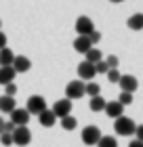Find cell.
<instances>
[{
  "label": "cell",
  "instance_id": "1",
  "mask_svg": "<svg viewBox=\"0 0 143 147\" xmlns=\"http://www.w3.org/2000/svg\"><path fill=\"white\" fill-rule=\"evenodd\" d=\"M114 130H116V135H120V137H131V135H135V130H137V124L128 116H120V118H116V122H114Z\"/></svg>",
  "mask_w": 143,
  "mask_h": 147
},
{
  "label": "cell",
  "instance_id": "2",
  "mask_svg": "<svg viewBox=\"0 0 143 147\" xmlns=\"http://www.w3.org/2000/svg\"><path fill=\"white\" fill-rule=\"evenodd\" d=\"M84 86H86V82H82V80H72V82H67V86H65V99H70V101L82 99L86 95Z\"/></svg>",
  "mask_w": 143,
  "mask_h": 147
},
{
  "label": "cell",
  "instance_id": "3",
  "mask_svg": "<svg viewBox=\"0 0 143 147\" xmlns=\"http://www.w3.org/2000/svg\"><path fill=\"white\" fill-rule=\"evenodd\" d=\"M32 143V132L28 126H17L13 130V145H19V147H25Z\"/></svg>",
  "mask_w": 143,
  "mask_h": 147
},
{
  "label": "cell",
  "instance_id": "4",
  "mask_svg": "<svg viewBox=\"0 0 143 147\" xmlns=\"http://www.w3.org/2000/svg\"><path fill=\"white\" fill-rule=\"evenodd\" d=\"M25 109H28L32 116H38V113H42L44 109H49V107H46L44 97H40V95H32V97L28 99V105H25Z\"/></svg>",
  "mask_w": 143,
  "mask_h": 147
},
{
  "label": "cell",
  "instance_id": "5",
  "mask_svg": "<svg viewBox=\"0 0 143 147\" xmlns=\"http://www.w3.org/2000/svg\"><path fill=\"white\" fill-rule=\"evenodd\" d=\"M97 76V69H95V63H88L86 59L78 65V78L82 82H93V78Z\"/></svg>",
  "mask_w": 143,
  "mask_h": 147
},
{
  "label": "cell",
  "instance_id": "6",
  "mask_svg": "<svg viewBox=\"0 0 143 147\" xmlns=\"http://www.w3.org/2000/svg\"><path fill=\"white\" fill-rule=\"evenodd\" d=\"M76 32H78V36H91L93 32H95V23H93V19L91 17H78V21H76Z\"/></svg>",
  "mask_w": 143,
  "mask_h": 147
},
{
  "label": "cell",
  "instance_id": "7",
  "mask_svg": "<svg viewBox=\"0 0 143 147\" xmlns=\"http://www.w3.org/2000/svg\"><path fill=\"white\" fill-rule=\"evenodd\" d=\"M101 137L103 135H101V130L97 126H86V128H82V143L84 145H97Z\"/></svg>",
  "mask_w": 143,
  "mask_h": 147
},
{
  "label": "cell",
  "instance_id": "8",
  "mask_svg": "<svg viewBox=\"0 0 143 147\" xmlns=\"http://www.w3.org/2000/svg\"><path fill=\"white\" fill-rule=\"evenodd\" d=\"M51 109L55 111V116L61 120V118H65V116L72 113V101L70 99H59V101H55V105H53Z\"/></svg>",
  "mask_w": 143,
  "mask_h": 147
},
{
  "label": "cell",
  "instance_id": "9",
  "mask_svg": "<svg viewBox=\"0 0 143 147\" xmlns=\"http://www.w3.org/2000/svg\"><path fill=\"white\" fill-rule=\"evenodd\" d=\"M30 116L32 113L28 111V109H15L11 113V122L15 124V126H28V122H30Z\"/></svg>",
  "mask_w": 143,
  "mask_h": 147
},
{
  "label": "cell",
  "instance_id": "10",
  "mask_svg": "<svg viewBox=\"0 0 143 147\" xmlns=\"http://www.w3.org/2000/svg\"><path fill=\"white\" fill-rule=\"evenodd\" d=\"M118 84H120V88L124 90V92H133V95H135V90L139 88V82H137V78H135V76H128V74L120 78V82H118Z\"/></svg>",
  "mask_w": 143,
  "mask_h": 147
},
{
  "label": "cell",
  "instance_id": "11",
  "mask_svg": "<svg viewBox=\"0 0 143 147\" xmlns=\"http://www.w3.org/2000/svg\"><path fill=\"white\" fill-rule=\"evenodd\" d=\"M124 105H122L120 101H107V105H105V113L110 116L112 120H116V118H120V116H124Z\"/></svg>",
  "mask_w": 143,
  "mask_h": 147
},
{
  "label": "cell",
  "instance_id": "12",
  "mask_svg": "<svg viewBox=\"0 0 143 147\" xmlns=\"http://www.w3.org/2000/svg\"><path fill=\"white\" fill-rule=\"evenodd\" d=\"M17 109V103H15V97H9V95H2L0 97V111L2 113H11Z\"/></svg>",
  "mask_w": 143,
  "mask_h": 147
},
{
  "label": "cell",
  "instance_id": "13",
  "mask_svg": "<svg viewBox=\"0 0 143 147\" xmlns=\"http://www.w3.org/2000/svg\"><path fill=\"white\" fill-rule=\"evenodd\" d=\"M74 49H76V53H82V55H86V53L93 49V42L88 40V36H78L76 40H74Z\"/></svg>",
  "mask_w": 143,
  "mask_h": 147
},
{
  "label": "cell",
  "instance_id": "14",
  "mask_svg": "<svg viewBox=\"0 0 143 147\" xmlns=\"http://www.w3.org/2000/svg\"><path fill=\"white\" fill-rule=\"evenodd\" d=\"M55 120H57V116H55V111H53V109H44L42 113H38V122L42 124L44 128L55 126Z\"/></svg>",
  "mask_w": 143,
  "mask_h": 147
},
{
  "label": "cell",
  "instance_id": "15",
  "mask_svg": "<svg viewBox=\"0 0 143 147\" xmlns=\"http://www.w3.org/2000/svg\"><path fill=\"white\" fill-rule=\"evenodd\" d=\"M17 76V71L13 69V65H4V67H0V84L6 86V84H11L13 80H15Z\"/></svg>",
  "mask_w": 143,
  "mask_h": 147
},
{
  "label": "cell",
  "instance_id": "16",
  "mask_svg": "<svg viewBox=\"0 0 143 147\" xmlns=\"http://www.w3.org/2000/svg\"><path fill=\"white\" fill-rule=\"evenodd\" d=\"M30 67H32V61L28 57H15V61H13V69H15L17 74H25V71H30Z\"/></svg>",
  "mask_w": 143,
  "mask_h": 147
},
{
  "label": "cell",
  "instance_id": "17",
  "mask_svg": "<svg viewBox=\"0 0 143 147\" xmlns=\"http://www.w3.org/2000/svg\"><path fill=\"white\" fill-rule=\"evenodd\" d=\"M126 25H128V30H133V32H141L143 30V13H135V15H131L128 21H126Z\"/></svg>",
  "mask_w": 143,
  "mask_h": 147
},
{
  "label": "cell",
  "instance_id": "18",
  "mask_svg": "<svg viewBox=\"0 0 143 147\" xmlns=\"http://www.w3.org/2000/svg\"><path fill=\"white\" fill-rule=\"evenodd\" d=\"M105 105H107V101H105L101 95L91 97V101H88V107H91V111H105Z\"/></svg>",
  "mask_w": 143,
  "mask_h": 147
},
{
  "label": "cell",
  "instance_id": "19",
  "mask_svg": "<svg viewBox=\"0 0 143 147\" xmlns=\"http://www.w3.org/2000/svg\"><path fill=\"white\" fill-rule=\"evenodd\" d=\"M15 57L17 55H13V51L9 49V46H4V49L0 51V67H4V65H13Z\"/></svg>",
  "mask_w": 143,
  "mask_h": 147
},
{
  "label": "cell",
  "instance_id": "20",
  "mask_svg": "<svg viewBox=\"0 0 143 147\" xmlns=\"http://www.w3.org/2000/svg\"><path fill=\"white\" fill-rule=\"evenodd\" d=\"M76 126H78V120L74 118L72 113L65 116V118H61V128H63V130H74Z\"/></svg>",
  "mask_w": 143,
  "mask_h": 147
},
{
  "label": "cell",
  "instance_id": "21",
  "mask_svg": "<svg viewBox=\"0 0 143 147\" xmlns=\"http://www.w3.org/2000/svg\"><path fill=\"white\" fill-rule=\"evenodd\" d=\"M84 92H86L88 97H97V95H101V84H97V82H86Z\"/></svg>",
  "mask_w": 143,
  "mask_h": 147
},
{
  "label": "cell",
  "instance_id": "22",
  "mask_svg": "<svg viewBox=\"0 0 143 147\" xmlns=\"http://www.w3.org/2000/svg\"><path fill=\"white\" fill-rule=\"evenodd\" d=\"M101 59H103V55H101V51H99V49H95V46L86 53V61H88V63H99Z\"/></svg>",
  "mask_w": 143,
  "mask_h": 147
},
{
  "label": "cell",
  "instance_id": "23",
  "mask_svg": "<svg viewBox=\"0 0 143 147\" xmlns=\"http://www.w3.org/2000/svg\"><path fill=\"white\" fill-rule=\"evenodd\" d=\"M97 147H118V141H116V137H101L99 139V143H97Z\"/></svg>",
  "mask_w": 143,
  "mask_h": 147
},
{
  "label": "cell",
  "instance_id": "24",
  "mask_svg": "<svg viewBox=\"0 0 143 147\" xmlns=\"http://www.w3.org/2000/svg\"><path fill=\"white\" fill-rule=\"evenodd\" d=\"M118 101L124 105V107H126V105H131V103H133V92H124V90H122L120 97H118Z\"/></svg>",
  "mask_w": 143,
  "mask_h": 147
},
{
  "label": "cell",
  "instance_id": "25",
  "mask_svg": "<svg viewBox=\"0 0 143 147\" xmlns=\"http://www.w3.org/2000/svg\"><path fill=\"white\" fill-rule=\"evenodd\" d=\"M120 78H122V74H120L118 69H110V71H107V80H110L112 84H118Z\"/></svg>",
  "mask_w": 143,
  "mask_h": 147
},
{
  "label": "cell",
  "instance_id": "26",
  "mask_svg": "<svg viewBox=\"0 0 143 147\" xmlns=\"http://www.w3.org/2000/svg\"><path fill=\"white\" fill-rule=\"evenodd\" d=\"M105 63H107V67H110V69H118L120 59L116 57V55H110V57H105Z\"/></svg>",
  "mask_w": 143,
  "mask_h": 147
},
{
  "label": "cell",
  "instance_id": "27",
  "mask_svg": "<svg viewBox=\"0 0 143 147\" xmlns=\"http://www.w3.org/2000/svg\"><path fill=\"white\" fill-rule=\"evenodd\" d=\"M0 143H2L4 147L13 145V132H2V135H0Z\"/></svg>",
  "mask_w": 143,
  "mask_h": 147
},
{
  "label": "cell",
  "instance_id": "28",
  "mask_svg": "<svg viewBox=\"0 0 143 147\" xmlns=\"http://www.w3.org/2000/svg\"><path fill=\"white\" fill-rule=\"evenodd\" d=\"M95 69H97V74H103V76L110 71V67H107V63H105V59H101L99 63H95Z\"/></svg>",
  "mask_w": 143,
  "mask_h": 147
},
{
  "label": "cell",
  "instance_id": "29",
  "mask_svg": "<svg viewBox=\"0 0 143 147\" xmlns=\"http://www.w3.org/2000/svg\"><path fill=\"white\" fill-rule=\"evenodd\" d=\"M15 92H17V86H15V82H11V84H6V86H4V95L15 97Z\"/></svg>",
  "mask_w": 143,
  "mask_h": 147
},
{
  "label": "cell",
  "instance_id": "30",
  "mask_svg": "<svg viewBox=\"0 0 143 147\" xmlns=\"http://www.w3.org/2000/svg\"><path fill=\"white\" fill-rule=\"evenodd\" d=\"M88 40H91V42H93V44H99V42H101V34H99V32H97V30H95V32H93V34H91V36H88Z\"/></svg>",
  "mask_w": 143,
  "mask_h": 147
},
{
  "label": "cell",
  "instance_id": "31",
  "mask_svg": "<svg viewBox=\"0 0 143 147\" xmlns=\"http://www.w3.org/2000/svg\"><path fill=\"white\" fill-rule=\"evenodd\" d=\"M17 128V126L15 124H13L11 122V120H6V122H4V132H13V130H15Z\"/></svg>",
  "mask_w": 143,
  "mask_h": 147
},
{
  "label": "cell",
  "instance_id": "32",
  "mask_svg": "<svg viewBox=\"0 0 143 147\" xmlns=\"http://www.w3.org/2000/svg\"><path fill=\"white\" fill-rule=\"evenodd\" d=\"M135 135H137V139H139V141H143V124H139V126H137Z\"/></svg>",
  "mask_w": 143,
  "mask_h": 147
},
{
  "label": "cell",
  "instance_id": "33",
  "mask_svg": "<svg viewBox=\"0 0 143 147\" xmlns=\"http://www.w3.org/2000/svg\"><path fill=\"white\" fill-rule=\"evenodd\" d=\"M4 46H6V36H4V32L0 30V51H2Z\"/></svg>",
  "mask_w": 143,
  "mask_h": 147
},
{
  "label": "cell",
  "instance_id": "34",
  "mask_svg": "<svg viewBox=\"0 0 143 147\" xmlns=\"http://www.w3.org/2000/svg\"><path fill=\"white\" fill-rule=\"evenodd\" d=\"M128 147H143V141L135 139V141H131V143H128Z\"/></svg>",
  "mask_w": 143,
  "mask_h": 147
},
{
  "label": "cell",
  "instance_id": "35",
  "mask_svg": "<svg viewBox=\"0 0 143 147\" xmlns=\"http://www.w3.org/2000/svg\"><path fill=\"white\" fill-rule=\"evenodd\" d=\"M4 122H6V120H4L2 116H0V135H2V132H4Z\"/></svg>",
  "mask_w": 143,
  "mask_h": 147
},
{
  "label": "cell",
  "instance_id": "36",
  "mask_svg": "<svg viewBox=\"0 0 143 147\" xmlns=\"http://www.w3.org/2000/svg\"><path fill=\"white\" fill-rule=\"evenodd\" d=\"M110 2H114V4H118V2H124V0H110Z\"/></svg>",
  "mask_w": 143,
  "mask_h": 147
},
{
  "label": "cell",
  "instance_id": "37",
  "mask_svg": "<svg viewBox=\"0 0 143 147\" xmlns=\"http://www.w3.org/2000/svg\"><path fill=\"white\" fill-rule=\"evenodd\" d=\"M0 28H2V21H0Z\"/></svg>",
  "mask_w": 143,
  "mask_h": 147
}]
</instances>
